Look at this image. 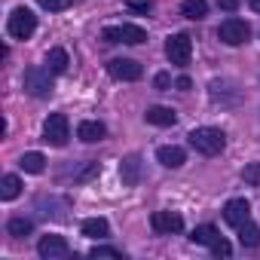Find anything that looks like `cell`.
<instances>
[{"mask_svg": "<svg viewBox=\"0 0 260 260\" xmlns=\"http://www.w3.org/2000/svg\"><path fill=\"white\" fill-rule=\"evenodd\" d=\"M104 40H107V43H122L119 28H104Z\"/></svg>", "mask_w": 260, "mask_h": 260, "instance_id": "1f68e13d", "label": "cell"}, {"mask_svg": "<svg viewBox=\"0 0 260 260\" xmlns=\"http://www.w3.org/2000/svg\"><path fill=\"white\" fill-rule=\"evenodd\" d=\"M190 144L196 153L202 156H217L223 147H226V135L220 128H211V125H202V128H193L190 132Z\"/></svg>", "mask_w": 260, "mask_h": 260, "instance_id": "6da1fadb", "label": "cell"}, {"mask_svg": "<svg viewBox=\"0 0 260 260\" xmlns=\"http://www.w3.org/2000/svg\"><path fill=\"white\" fill-rule=\"evenodd\" d=\"M223 217H226V223H233V226H242L245 220H251V205H248V199H230V202L223 205Z\"/></svg>", "mask_w": 260, "mask_h": 260, "instance_id": "7c38bea8", "label": "cell"}, {"mask_svg": "<svg viewBox=\"0 0 260 260\" xmlns=\"http://www.w3.org/2000/svg\"><path fill=\"white\" fill-rule=\"evenodd\" d=\"M25 92L34 98H46L52 92V71L49 68H28L25 71Z\"/></svg>", "mask_w": 260, "mask_h": 260, "instance_id": "277c9868", "label": "cell"}, {"mask_svg": "<svg viewBox=\"0 0 260 260\" xmlns=\"http://www.w3.org/2000/svg\"><path fill=\"white\" fill-rule=\"evenodd\" d=\"M242 181H245L248 187H260V162H248V166L242 169Z\"/></svg>", "mask_w": 260, "mask_h": 260, "instance_id": "484cf974", "label": "cell"}, {"mask_svg": "<svg viewBox=\"0 0 260 260\" xmlns=\"http://www.w3.org/2000/svg\"><path fill=\"white\" fill-rule=\"evenodd\" d=\"M217 239H220V233H217L214 226H208V223H205V226H196V230L190 233V242H196V245H208V248H211Z\"/></svg>", "mask_w": 260, "mask_h": 260, "instance_id": "603a6c76", "label": "cell"}, {"mask_svg": "<svg viewBox=\"0 0 260 260\" xmlns=\"http://www.w3.org/2000/svg\"><path fill=\"white\" fill-rule=\"evenodd\" d=\"M119 178H122V184L125 187H135L138 181H141V156H125L122 162H119Z\"/></svg>", "mask_w": 260, "mask_h": 260, "instance_id": "4fadbf2b", "label": "cell"}, {"mask_svg": "<svg viewBox=\"0 0 260 260\" xmlns=\"http://www.w3.org/2000/svg\"><path fill=\"white\" fill-rule=\"evenodd\" d=\"M147 122H153V125H175L178 122V113L172 110V107H162V104H156V107H147Z\"/></svg>", "mask_w": 260, "mask_h": 260, "instance_id": "9a60e30c", "label": "cell"}, {"mask_svg": "<svg viewBox=\"0 0 260 260\" xmlns=\"http://www.w3.org/2000/svg\"><path fill=\"white\" fill-rule=\"evenodd\" d=\"M248 7H251L254 13H260V0H248Z\"/></svg>", "mask_w": 260, "mask_h": 260, "instance_id": "d590c367", "label": "cell"}, {"mask_svg": "<svg viewBox=\"0 0 260 260\" xmlns=\"http://www.w3.org/2000/svg\"><path fill=\"white\" fill-rule=\"evenodd\" d=\"M211 254H214V257H230V254H233V248H230V242H226V239H217V242L211 245Z\"/></svg>", "mask_w": 260, "mask_h": 260, "instance_id": "f546056e", "label": "cell"}, {"mask_svg": "<svg viewBox=\"0 0 260 260\" xmlns=\"http://www.w3.org/2000/svg\"><path fill=\"white\" fill-rule=\"evenodd\" d=\"M37 211H40L43 217L64 220V217H68V202L58 199V196H37Z\"/></svg>", "mask_w": 260, "mask_h": 260, "instance_id": "30bf717a", "label": "cell"}, {"mask_svg": "<svg viewBox=\"0 0 260 260\" xmlns=\"http://www.w3.org/2000/svg\"><path fill=\"white\" fill-rule=\"evenodd\" d=\"M181 16L190 19V22H202L208 16V4H205V0H184V4H181Z\"/></svg>", "mask_w": 260, "mask_h": 260, "instance_id": "ac0fdd59", "label": "cell"}, {"mask_svg": "<svg viewBox=\"0 0 260 260\" xmlns=\"http://www.w3.org/2000/svg\"><path fill=\"white\" fill-rule=\"evenodd\" d=\"M166 55L172 64H187L190 55H193V40L187 34H172L169 43H166Z\"/></svg>", "mask_w": 260, "mask_h": 260, "instance_id": "8992f818", "label": "cell"}, {"mask_svg": "<svg viewBox=\"0 0 260 260\" xmlns=\"http://www.w3.org/2000/svg\"><path fill=\"white\" fill-rule=\"evenodd\" d=\"M217 37H220L226 46H242V43H248V37H251V28H248L242 19H226V22H220V28H217Z\"/></svg>", "mask_w": 260, "mask_h": 260, "instance_id": "5b68a950", "label": "cell"}, {"mask_svg": "<svg viewBox=\"0 0 260 260\" xmlns=\"http://www.w3.org/2000/svg\"><path fill=\"white\" fill-rule=\"evenodd\" d=\"M178 89H181V92H187V89H190V80H187V77H181V80H178Z\"/></svg>", "mask_w": 260, "mask_h": 260, "instance_id": "e575fe53", "label": "cell"}, {"mask_svg": "<svg viewBox=\"0 0 260 260\" xmlns=\"http://www.w3.org/2000/svg\"><path fill=\"white\" fill-rule=\"evenodd\" d=\"M104 135H107V128H104V122H98V119H86V122H80V128H77V138L86 141V144H95V141H101Z\"/></svg>", "mask_w": 260, "mask_h": 260, "instance_id": "5bb4252c", "label": "cell"}, {"mask_svg": "<svg viewBox=\"0 0 260 260\" xmlns=\"http://www.w3.org/2000/svg\"><path fill=\"white\" fill-rule=\"evenodd\" d=\"M119 34H122V43H128V46H138V43L147 40L141 25H119Z\"/></svg>", "mask_w": 260, "mask_h": 260, "instance_id": "cb8c5ba5", "label": "cell"}, {"mask_svg": "<svg viewBox=\"0 0 260 260\" xmlns=\"http://www.w3.org/2000/svg\"><path fill=\"white\" fill-rule=\"evenodd\" d=\"M217 7H220V10H226V13H236L239 0H217Z\"/></svg>", "mask_w": 260, "mask_h": 260, "instance_id": "836d02e7", "label": "cell"}, {"mask_svg": "<svg viewBox=\"0 0 260 260\" xmlns=\"http://www.w3.org/2000/svg\"><path fill=\"white\" fill-rule=\"evenodd\" d=\"M125 7L135 10V13H147V10L153 7V0H125Z\"/></svg>", "mask_w": 260, "mask_h": 260, "instance_id": "4dcf8cb0", "label": "cell"}, {"mask_svg": "<svg viewBox=\"0 0 260 260\" xmlns=\"http://www.w3.org/2000/svg\"><path fill=\"white\" fill-rule=\"evenodd\" d=\"M46 64H49V71H52V74H64V71H68V64H71V58H68V52H64L61 46H55V49H49Z\"/></svg>", "mask_w": 260, "mask_h": 260, "instance_id": "d6986e66", "label": "cell"}, {"mask_svg": "<svg viewBox=\"0 0 260 260\" xmlns=\"http://www.w3.org/2000/svg\"><path fill=\"white\" fill-rule=\"evenodd\" d=\"M208 95H211L214 104H236V101L242 98V92H239L233 83H226V80H214L211 89H208Z\"/></svg>", "mask_w": 260, "mask_h": 260, "instance_id": "8fae6325", "label": "cell"}, {"mask_svg": "<svg viewBox=\"0 0 260 260\" xmlns=\"http://www.w3.org/2000/svg\"><path fill=\"white\" fill-rule=\"evenodd\" d=\"M19 166L28 172V175H40L43 169H46V159H43V153H37V150H31V153H25L22 159H19Z\"/></svg>", "mask_w": 260, "mask_h": 260, "instance_id": "7402d4cb", "label": "cell"}, {"mask_svg": "<svg viewBox=\"0 0 260 260\" xmlns=\"http://www.w3.org/2000/svg\"><path fill=\"white\" fill-rule=\"evenodd\" d=\"M7 230H10V236H16V239H22V236H28V233L34 230V220H31V217H10V223H7Z\"/></svg>", "mask_w": 260, "mask_h": 260, "instance_id": "d4e9b609", "label": "cell"}, {"mask_svg": "<svg viewBox=\"0 0 260 260\" xmlns=\"http://www.w3.org/2000/svg\"><path fill=\"white\" fill-rule=\"evenodd\" d=\"M89 257H122V251L119 248H107V245H95L89 251Z\"/></svg>", "mask_w": 260, "mask_h": 260, "instance_id": "83f0119b", "label": "cell"}, {"mask_svg": "<svg viewBox=\"0 0 260 260\" xmlns=\"http://www.w3.org/2000/svg\"><path fill=\"white\" fill-rule=\"evenodd\" d=\"M98 172H101V166H98V162H86L80 172H74V181H89V178H95Z\"/></svg>", "mask_w": 260, "mask_h": 260, "instance_id": "4316f807", "label": "cell"}, {"mask_svg": "<svg viewBox=\"0 0 260 260\" xmlns=\"http://www.w3.org/2000/svg\"><path fill=\"white\" fill-rule=\"evenodd\" d=\"M37 254L46 257V260H58V257H68L71 248H68V242H64L61 236H43V239L37 242Z\"/></svg>", "mask_w": 260, "mask_h": 260, "instance_id": "9c48e42d", "label": "cell"}, {"mask_svg": "<svg viewBox=\"0 0 260 260\" xmlns=\"http://www.w3.org/2000/svg\"><path fill=\"white\" fill-rule=\"evenodd\" d=\"M239 242H242L245 248H257V245H260V226L251 223V220H245V223L239 226Z\"/></svg>", "mask_w": 260, "mask_h": 260, "instance_id": "ffe728a7", "label": "cell"}, {"mask_svg": "<svg viewBox=\"0 0 260 260\" xmlns=\"http://www.w3.org/2000/svg\"><path fill=\"white\" fill-rule=\"evenodd\" d=\"M34 28H37V16H34L31 10H25V7L13 10V16H10V22H7V31H10L13 40H28V37L34 34Z\"/></svg>", "mask_w": 260, "mask_h": 260, "instance_id": "3957f363", "label": "cell"}, {"mask_svg": "<svg viewBox=\"0 0 260 260\" xmlns=\"http://www.w3.org/2000/svg\"><path fill=\"white\" fill-rule=\"evenodd\" d=\"M37 4H40L43 10H49V13H61V10H68L71 0H37Z\"/></svg>", "mask_w": 260, "mask_h": 260, "instance_id": "f1b7e54d", "label": "cell"}, {"mask_svg": "<svg viewBox=\"0 0 260 260\" xmlns=\"http://www.w3.org/2000/svg\"><path fill=\"white\" fill-rule=\"evenodd\" d=\"M19 193H22V181H19L16 175H4V181H0V199L10 202V199H16Z\"/></svg>", "mask_w": 260, "mask_h": 260, "instance_id": "44dd1931", "label": "cell"}, {"mask_svg": "<svg viewBox=\"0 0 260 260\" xmlns=\"http://www.w3.org/2000/svg\"><path fill=\"white\" fill-rule=\"evenodd\" d=\"M169 86H172V77H169V74H156V89H162V92H166Z\"/></svg>", "mask_w": 260, "mask_h": 260, "instance_id": "d6a6232c", "label": "cell"}, {"mask_svg": "<svg viewBox=\"0 0 260 260\" xmlns=\"http://www.w3.org/2000/svg\"><path fill=\"white\" fill-rule=\"evenodd\" d=\"M156 159H159L166 169H181L184 159H187V153H184L181 147H159V150H156Z\"/></svg>", "mask_w": 260, "mask_h": 260, "instance_id": "2e32d148", "label": "cell"}, {"mask_svg": "<svg viewBox=\"0 0 260 260\" xmlns=\"http://www.w3.org/2000/svg\"><path fill=\"white\" fill-rule=\"evenodd\" d=\"M150 226H153L159 236H172V233H181V230H184V217H181L178 211H153Z\"/></svg>", "mask_w": 260, "mask_h": 260, "instance_id": "ba28073f", "label": "cell"}, {"mask_svg": "<svg viewBox=\"0 0 260 260\" xmlns=\"http://www.w3.org/2000/svg\"><path fill=\"white\" fill-rule=\"evenodd\" d=\"M107 74L113 77V80H122V83H135V80H141V64L138 61H132V58H113V61H107Z\"/></svg>", "mask_w": 260, "mask_h": 260, "instance_id": "52a82bcc", "label": "cell"}, {"mask_svg": "<svg viewBox=\"0 0 260 260\" xmlns=\"http://www.w3.org/2000/svg\"><path fill=\"white\" fill-rule=\"evenodd\" d=\"M71 138V122L64 113H52L46 122H43V141L52 144V147H64Z\"/></svg>", "mask_w": 260, "mask_h": 260, "instance_id": "7a4b0ae2", "label": "cell"}, {"mask_svg": "<svg viewBox=\"0 0 260 260\" xmlns=\"http://www.w3.org/2000/svg\"><path fill=\"white\" fill-rule=\"evenodd\" d=\"M80 230H83V236H89V239H107V236H110V226H107L104 217H86Z\"/></svg>", "mask_w": 260, "mask_h": 260, "instance_id": "e0dca14e", "label": "cell"}]
</instances>
